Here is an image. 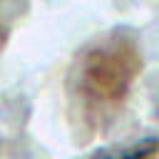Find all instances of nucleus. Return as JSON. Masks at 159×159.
<instances>
[{"instance_id": "nucleus-1", "label": "nucleus", "mask_w": 159, "mask_h": 159, "mask_svg": "<svg viewBox=\"0 0 159 159\" xmlns=\"http://www.w3.org/2000/svg\"><path fill=\"white\" fill-rule=\"evenodd\" d=\"M154 152V142L147 139V142H139L129 149H122V152H104L94 159H149V154Z\"/></svg>"}]
</instances>
